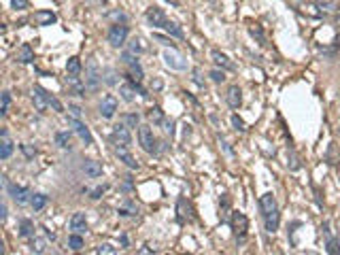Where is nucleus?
<instances>
[{"instance_id": "obj_22", "label": "nucleus", "mask_w": 340, "mask_h": 255, "mask_svg": "<svg viewBox=\"0 0 340 255\" xmlns=\"http://www.w3.org/2000/svg\"><path fill=\"white\" fill-rule=\"evenodd\" d=\"M30 251H32L34 255H42V253L47 251V240L41 238V236L30 238Z\"/></svg>"}, {"instance_id": "obj_23", "label": "nucleus", "mask_w": 340, "mask_h": 255, "mask_svg": "<svg viewBox=\"0 0 340 255\" xmlns=\"http://www.w3.org/2000/svg\"><path fill=\"white\" fill-rule=\"evenodd\" d=\"M19 236L21 238H34L37 234H34V223L30 221V219H21L19 223Z\"/></svg>"}, {"instance_id": "obj_1", "label": "nucleus", "mask_w": 340, "mask_h": 255, "mask_svg": "<svg viewBox=\"0 0 340 255\" xmlns=\"http://www.w3.org/2000/svg\"><path fill=\"white\" fill-rule=\"evenodd\" d=\"M259 209H261V217H264V225L268 234H274L279 230L281 223V212H279V204H276L272 194H264L259 198Z\"/></svg>"}, {"instance_id": "obj_28", "label": "nucleus", "mask_w": 340, "mask_h": 255, "mask_svg": "<svg viewBox=\"0 0 340 255\" xmlns=\"http://www.w3.org/2000/svg\"><path fill=\"white\" fill-rule=\"evenodd\" d=\"M45 204H47V196L45 194H32L30 198V207L34 211H42L45 209Z\"/></svg>"}, {"instance_id": "obj_3", "label": "nucleus", "mask_w": 340, "mask_h": 255, "mask_svg": "<svg viewBox=\"0 0 340 255\" xmlns=\"http://www.w3.org/2000/svg\"><path fill=\"white\" fill-rule=\"evenodd\" d=\"M85 85L91 91H96L98 85H100V70H98V62L94 58H89L85 64Z\"/></svg>"}, {"instance_id": "obj_50", "label": "nucleus", "mask_w": 340, "mask_h": 255, "mask_svg": "<svg viewBox=\"0 0 340 255\" xmlns=\"http://www.w3.org/2000/svg\"><path fill=\"white\" fill-rule=\"evenodd\" d=\"M122 245H124V247H128V236H126V234L122 236Z\"/></svg>"}, {"instance_id": "obj_40", "label": "nucleus", "mask_w": 340, "mask_h": 255, "mask_svg": "<svg viewBox=\"0 0 340 255\" xmlns=\"http://www.w3.org/2000/svg\"><path fill=\"white\" fill-rule=\"evenodd\" d=\"M140 51H143V45H140V39H134L132 42H130V53H140Z\"/></svg>"}, {"instance_id": "obj_38", "label": "nucleus", "mask_w": 340, "mask_h": 255, "mask_svg": "<svg viewBox=\"0 0 340 255\" xmlns=\"http://www.w3.org/2000/svg\"><path fill=\"white\" fill-rule=\"evenodd\" d=\"M209 77H211V79L215 81V83H223V81H225V73H223V70H217V68L211 70Z\"/></svg>"}, {"instance_id": "obj_20", "label": "nucleus", "mask_w": 340, "mask_h": 255, "mask_svg": "<svg viewBox=\"0 0 340 255\" xmlns=\"http://www.w3.org/2000/svg\"><path fill=\"white\" fill-rule=\"evenodd\" d=\"M66 83H68V87L73 89V94H77V96H85V87H87V85L81 83L79 77L68 75V77H66Z\"/></svg>"}, {"instance_id": "obj_11", "label": "nucleus", "mask_w": 340, "mask_h": 255, "mask_svg": "<svg viewBox=\"0 0 340 255\" xmlns=\"http://www.w3.org/2000/svg\"><path fill=\"white\" fill-rule=\"evenodd\" d=\"M68 124L75 128V132L79 134V138L83 140L85 145H91V143H94V138H91V132H89V128L85 126V124L81 122V119H77V117H68Z\"/></svg>"}, {"instance_id": "obj_31", "label": "nucleus", "mask_w": 340, "mask_h": 255, "mask_svg": "<svg viewBox=\"0 0 340 255\" xmlns=\"http://www.w3.org/2000/svg\"><path fill=\"white\" fill-rule=\"evenodd\" d=\"M147 115H149V119H151L153 124H164V119H166V117H164V113H162V109H160V106H153V109L149 111Z\"/></svg>"}, {"instance_id": "obj_30", "label": "nucleus", "mask_w": 340, "mask_h": 255, "mask_svg": "<svg viewBox=\"0 0 340 255\" xmlns=\"http://www.w3.org/2000/svg\"><path fill=\"white\" fill-rule=\"evenodd\" d=\"M68 249H73V251H79L83 249V238H81V234H70L68 236Z\"/></svg>"}, {"instance_id": "obj_2", "label": "nucleus", "mask_w": 340, "mask_h": 255, "mask_svg": "<svg viewBox=\"0 0 340 255\" xmlns=\"http://www.w3.org/2000/svg\"><path fill=\"white\" fill-rule=\"evenodd\" d=\"M111 140H113V145H115V149H130V145H132L130 128L124 126V124H117L115 128H113Z\"/></svg>"}, {"instance_id": "obj_45", "label": "nucleus", "mask_w": 340, "mask_h": 255, "mask_svg": "<svg viewBox=\"0 0 340 255\" xmlns=\"http://www.w3.org/2000/svg\"><path fill=\"white\" fill-rule=\"evenodd\" d=\"M162 126H164V130L168 134H174V122H172V119H164V124H162Z\"/></svg>"}, {"instance_id": "obj_13", "label": "nucleus", "mask_w": 340, "mask_h": 255, "mask_svg": "<svg viewBox=\"0 0 340 255\" xmlns=\"http://www.w3.org/2000/svg\"><path fill=\"white\" fill-rule=\"evenodd\" d=\"M115 113H117V98L106 94L100 102V115L104 119H111V117H115Z\"/></svg>"}, {"instance_id": "obj_36", "label": "nucleus", "mask_w": 340, "mask_h": 255, "mask_svg": "<svg viewBox=\"0 0 340 255\" xmlns=\"http://www.w3.org/2000/svg\"><path fill=\"white\" fill-rule=\"evenodd\" d=\"M9 104H11V91H2V104H0V115H6L9 113Z\"/></svg>"}, {"instance_id": "obj_44", "label": "nucleus", "mask_w": 340, "mask_h": 255, "mask_svg": "<svg viewBox=\"0 0 340 255\" xmlns=\"http://www.w3.org/2000/svg\"><path fill=\"white\" fill-rule=\"evenodd\" d=\"M200 77H202L200 75V68H194V83L198 85V87H204V81L200 79Z\"/></svg>"}, {"instance_id": "obj_7", "label": "nucleus", "mask_w": 340, "mask_h": 255, "mask_svg": "<svg viewBox=\"0 0 340 255\" xmlns=\"http://www.w3.org/2000/svg\"><path fill=\"white\" fill-rule=\"evenodd\" d=\"M321 230L325 234V251H328L330 255H340V238L332 234V223L325 221L321 225Z\"/></svg>"}, {"instance_id": "obj_18", "label": "nucleus", "mask_w": 340, "mask_h": 255, "mask_svg": "<svg viewBox=\"0 0 340 255\" xmlns=\"http://www.w3.org/2000/svg\"><path fill=\"white\" fill-rule=\"evenodd\" d=\"M70 230L75 234H83L87 230V221H85V215L83 212H75L73 217H70Z\"/></svg>"}, {"instance_id": "obj_51", "label": "nucleus", "mask_w": 340, "mask_h": 255, "mask_svg": "<svg viewBox=\"0 0 340 255\" xmlns=\"http://www.w3.org/2000/svg\"><path fill=\"white\" fill-rule=\"evenodd\" d=\"M319 2H330V0H319Z\"/></svg>"}, {"instance_id": "obj_39", "label": "nucleus", "mask_w": 340, "mask_h": 255, "mask_svg": "<svg viewBox=\"0 0 340 255\" xmlns=\"http://www.w3.org/2000/svg\"><path fill=\"white\" fill-rule=\"evenodd\" d=\"M232 126L236 128L238 132H245V130H247V128H245V122H243V119H240L238 115H232Z\"/></svg>"}, {"instance_id": "obj_25", "label": "nucleus", "mask_w": 340, "mask_h": 255, "mask_svg": "<svg viewBox=\"0 0 340 255\" xmlns=\"http://www.w3.org/2000/svg\"><path fill=\"white\" fill-rule=\"evenodd\" d=\"M128 68H130V70H128V75H130V81H132V83H140V81H143L145 73H143V68H140L138 62L132 64V66H128Z\"/></svg>"}, {"instance_id": "obj_16", "label": "nucleus", "mask_w": 340, "mask_h": 255, "mask_svg": "<svg viewBox=\"0 0 340 255\" xmlns=\"http://www.w3.org/2000/svg\"><path fill=\"white\" fill-rule=\"evenodd\" d=\"M0 160H9L11 155H13V143H11V138H9V132L2 130V134H0Z\"/></svg>"}, {"instance_id": "obj_14", "label": "nucleus", "mask_w": 340, "mask_h": 255, "mask_svg": "<svg viewBox=\"0 0 340 255\" xmlns=\"http://www.w3.org/2000/svg\"><path fill=\"white\" fill-rule=\"evenodd\" d=\"M145 17H147V21L151 24L153 28H164V24H166V15H164V11L160 9V6H151V9H147V13H145Z\"/></svg>"}, {"instance_id": "obj_37", "label": "nucleus", "mask_w": 340, "mask_h": 255, "mask_svg": "<svg viewBox=\"0 0 340 255\" xmlns=\"http://www.w3.org/2000/svg\"><path fill=\"white\" fill-rule=\"evenodd\" d=\"M136 212H138V209L134 207V204H130V202H128L126 207H122V209H119V215H122V217H128V215H136Z\"/></svg>"}, {"instance_id": "obj_48", "label": "nucleus", "mask_w": 340, "mask_h": 255, "mask_svg": "<svg viewBox=\"0 0 340 255\" xmlns=\"http://www.w3.org/2000/svg\"><path fill=\"white\" fill-rule=\"evenodd\" d=\"M0 219H2V221L6 219V204H4V202L0 204Z\"/></svg>"}, {"instance_id": "obj_32", "label": "nucleus", "mask_w": 340, "mask_h": 255, "mask_svg": "<svg viewBox=\"0 0 340 255\" xmlns=\"http://www.w3.org/2000/svg\"><path fill=\"white\" fill-rule=\"evenodd\" d=\"M164 30H166L168 34H172V37H176V39H183V30L174 24V21H170V19H168L166 24H164Z\"/></svg>"}, {"instance_id": "obj_17", "label": "nucleus", "mask_w": 340, "mask_h": 255, "mask_svg": "<svg viewBox=\"0 0 340 255\" xmlns=\"http://www.w3.org/2000/svg\"><path fill=\"white\" fill-rule=\"evenodd\" d=\"M225 100H228V104L232 106V109H238V106L243 104V91H240L238 85H232V87L228 89V96H225Z\"/></svg>"}, {"instance_id": "obj_12", "label": "nucleus", "mask_w": 340, "mask_h": 255, "mask_svg": "<svg viewBox=\"0 0 340 255\" xmlns=\"http://www.w3.org/2000/svg\"><path fill=\"white\" fill-rule=\"evenodd\" d=\"M176 219H179V223H189L191 219H194V209H191V204L185 200V198H179V202H176Z\"/></svg>"}, {"instance_id": "obj_21", "label": "nucleus", "mask_w": 340, "mask_h": 255, "mask_svg": "<svg viewBox=\"0 0 340 255\" xmlns=\"http://www.w3.org/2000/svg\"><path fill=\"white\" fill-rule=\"evenodd\" d=\"M115 153H117V158L122 160L124 164L128 166V168H132V170H134V168H138V162L132 158V155H130V151H128V149H115Z\"/></svg>"}, {"instance_id": "obj_5", "label": "nucleus", "mask_w": 340, "mask_h": 255, "mask_svg": "<svg viewBox=\"0 0 340 255\" xmlns=\"http://www.w3.org/2000/svg\"><path fill=\"white\" fill-rule=\"evenodd\" d=\"M247 228H249V221H247V217L243 212H234L232 215V230H234V236L240 245L247 240Z\"/></svg>"}, {"instance_id": "obj_24", "label": "nucleus", "mask_w": 340, "mask_h": 255, "mask_svg": "<svg viewBox=\"0 0 340 255\" xmlns=\"http://www.w3.org/2000/svg\"><path fill=\"white\" fill-rule=\"evenodd\" d=\"M134 94H136V87H134V83H122V85H119V96H122L126 102H132L134 100Z\"/></svg>"}, {"instance_id": "obj_49", "label": "nucleus", "mask_w": 340, "mask_h": 255, "mask_svg": "<svg viewBox=\"0 0 340 255\" xmlns=\"http://www.w3.org/2000/svg\"><path fill=\"white\" fill-rule=\"evenodd\" d=\"M91 4H96V6H104L106 4V0H89Z\"/></svg>"}, {"instance_id": "obj_4", "label": "nucleus", "mask_w": 340, "mask_h": 255, "mask_svg": "<svg viewBox=\"0 0 340 255\" xmlns=\"http://www.w3.org/2000/svg\"><path fill=\"white\" fill-rule=\"evenodd\" d=\"M162 58H164V64L170 68V70H187V62L185 58L176 51V49H164V53H162Z\"/></svg>"}, {"instance_id": "obj_19", "label": "nucleus", "mask_w": 340, "mask_h": 255, "mask_svg": "<svg viewBox=\"0 0 340 255\" xmlns=\"http://www.w3.org/2000/svg\"><path fill=\"white\" fill-rule=\"evenodd\" d=\"M83 170H85V174H87L89 179H98V176L102 174V164L100 162H96V160H87Z\"/></svg>"}, {"instance_id": "obj_26", "label": "nucleus", "mask_w": 340, "mask_h": 255, "mask_svg": "<svg viewBox=\"0 0 340 255\" xmlns=\"http://www.w3.org/2000/svg\"><path fill=\"white\" fill-rule=\"evenodd\" d=\"M66 73L68 75H73V77H79V73H81V60L79 58H68V62H66Z\"/></svg>"}, {"instance_id": "obj_8", "label": "nucleus", "mask_w": 340, "mask_h": 255, "mask_svg": "<svg viewBox=\"0 0 340 255\" xmlns=\"http://www.w3.org/2000/svg\"><path fill=\"white\" fill-rule=\"evenodd\" d=\"M4 185H6V189H9V196H11L17 204H26V202H30L32 191L28 189V187H19V185H15V183H9V181H4Z\"/></svg>"}, {"instance_id": "obj_43", "label": "nucleus", "mask_w": 340, "mask_h": 255, "mask_svg": "<svg viewBox=\"0 0 340 255\" xmlns=\"http://www.w3.org/2000/svg\"><path fill=\"white\" fill-rule=\"evenodd\" d=\"M153 39H155V41H158V42H162V45H166V47L170 45V47H172V49H174V45H172V41H170V39H166V37H162V34H153Z\"/></svg>"}, {"instance_id": "obj_41", "label": "nucleus", "mask_w": 340, "mask_h": 255, "mask_svg": "<svg viewBox=\"0 0 340 255\" xmlns=\"http://www.w3.org/2000/svg\"><path fill=\"white\" fill-rule=\"evenodd\" d=\"M104 191H106V185H102V187H96V189H91L89 191V198H94V200H98V198H102V194H104Z\"/></svg>"}, {"instance_id": "obj_27", "label": "nucleus", "mask_w": 340, "mask_h": 255, "mask_svg": "<svg viewBox=\"0 0 340 255\" xmlns=\"http://www.w3.org/2000/svg\"><path fill=\"white\" fill-rule=\"evenodd\" d=\"M34 17H37L39 26H51L53 21H55V15H53L51 11H39V13H37V15H34Z\"/></svg>"}, {"instance_id": "obj_15", "label": "nucleus", "mask_w": 340, "mask_h": 255, "mask_svg": "<svg viewBox=\"0 0 340 255\" xmlns=\"http://www.w3.org/2000/svg\"><path fill=\"white\" fill-rule=\"evenodd\" d=\"M211 58H212V62H215L217 66H221V70H234V68H236V66H234V62H232L225 53L219 51V49H212V51H211Z\"/></svg>"}, {"instance_id": "obj_46", "label": "nucleus", "mask_w": 340, "mask_h": 255, "mask_svg": "<svg viewBox=\"0 0 340 255\" xmlns=\"http://www.w3.org/2000/svg\"><path fill=\"white\" fill-rule=\"evenodd\" d=\"M68 111H70V117H77V119H81V113H83V111L79 109V106H75V104H73V106H68Z\"/></svg>"}, {"instance_id": "obj_34", "label": "nucleus", "mask_w": 340, "mask_h": 255, "mask_svg": "<svg viewBox=\"0 0 340 255\" xmlns=\"http://www.w3.org/2000/svg\"><path fill=\"white\" fill-rule=\"evenodd\" d=\"M32 60H34V53H32L30 45H24V47H21V51H19V62H24V64H30Z\"/></svg>"}, {"instance_id": "obj_6", "label": "nucleus", "mask_w": 340, "mask_h": 255, "mask_svg": "<svg viewBox=\"0 0 340 255\" xmlns=\"http://www.w3.org/2000/svg\"><path fill=\"white\" fill-rule=\"evenodd\" d=\"M138 143H140V147H143L147 153H155V151H158V145H155V136H153L151 126H140L138 128Z\"/></svg>"}, {"instance_id": "obj_10", "label": "nucleus", "mask_w": 340, "mask_h": 255, "mask_svg": "<svg viewBox=\"0 0 340 255\" xmlns=\"http://www.w3.org/2000/svg\"><path fill=\"white\" fill-rule=\"evenodd\" d=\"M34 106H37V111H47V109H51V106H49V102H51V94H49V91H45L41 87V85H34Z\"/></svg>"}, {"instance_id": "obj_29", "label": "nucleus", "mask_w": 340, "mask_h": 255, "mask_svg": "<svg viewBox=\"0 0 340 255\" xmlns=\"http://www.w3.org/2000/svg\"><path fill=\"white\" fill-rule=\"evenodd\" d=\"M119 122H122L124 126H128V128H140L138 126L140 119H138L136 113H128V115H122V117H119Z\"/></svg>"}, {"instance_id": "obj_33", "label": "nucleus", "mask_w": 340, "mask_h": 255, "mask_svg": "<svg viewBox=\"0 0 340 255\" xmlns=\"http://www.w3.org/2000/svg\"><path fill=\"white\" fill-rule=\"evenodd\" d=\"M55 143L62 149H70V134L68 132H58L55 134Z\"/></svg>"}, {"instance_id": "obj_9", "label": "nucleus", "mask_w": 340, "mask_h": 255, "mask_svg": "<svg viewBox=\"0 0 340 255\" xmlns=\"http://www.w3.org/2000/svg\"><path fill=\"white\" fill-rule=\"evenodd\" d=\"M128 39V26L124 24H115V26H111V30H109V42L113 47H122L124 42Z\"/></svg>"}, {"instance_id": "obj_35", "label": "nucleus", "mask_w": 340, "mask_h": 255, "mask_svg": "<svg viewBox=\"0 0 340 255\" xmlns=\"http://www.w3.org/2000/svg\"><path fill=\"white\" fill-rule=\"evenodd\" d=\"M96 255H117V249H115V247H113L111 243H102V245L96 249Z\"/></svg>"}, {"instance_id": "obj_42", "label": "nucleus", "mask_w": 340, "mask_h": 255, "mask_svg": "<svg viewBox=\"0 0 340 255\" xmlns=\"http://www.w3.org/2000/svg\"><path fill=\"white\" fill-rule=\"evenodd\" d=\"M11 4H13V9H17V11H24L26 6H28V0H11Z\"/></svg>"}, {"instance_id": "obj_47", "label": "nucleus", "mask_w": 340, "mask_h": 255, "mask_svg": "<svg viewBox=\"0 0 340 255\" xmlns=\"http://www.w3.org/2000/svg\"><path fill=\"white\" fill-rule=\"evenodd\" d=\"M106 75H109V77H106V83H109V85L115 83V79H113V77H115V73H113V70H106Z\"/></svg>"}]
</instances>
